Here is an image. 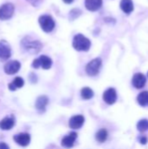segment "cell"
<instances>
[{
    "mask_svg": "<svg viewBox=\"0 0 148 149\" xmlns=\"http://www.w3.org/2000/svg\"><path fill=\"white\" fill-rule=\"evenodd\" d=\"M108 134L106 129H100L97 134H96V140L99 142H105L107 139Z\"/></svg>",
    "mask_w": 148,
    "mask_h": 149,
    "instance_id": "cell-21",
    "label": "cell"
},
{
    "mask_svg": "<svg viewBox=\"0 0 148 149\" xmlns=\"http://www.w3.org/2000/svg\"><path fill=\"white\" fill-rule=\"evenodd\" d=\"M80 15H81V10L79 9H73V10H71L69 17H70L71 20H74L78 17H79Z\"/></svg>",
    "mask_w": 148,
    "mask_h": 149,
    "instance_id": "cell-23",
    "label": "cell"
},
{
    "mask_svg": "<svg viewBox=\"0 0 148 149\" xmlns=\"http://www.w3.org/2000/svg\"><path fill=\"white\" fill-rule=\"evenodd\" d=\"M14 141L22 147H26L31 141V137L28 134H18L14 136Z\"/></svg>",
    "mask_w": 148,
    "mask_h": 149,
    "instance_id": "cell-12",
    "label": "cell"
},
{
    "mask_svg": "<svg viewBox=\"0 0 148 149\" xmlns=\"http://www.w3.org/2000/svg\"><path fill=\"white\" fill-rule=\"evenodd\" d=\"M15 121L10 117H6L0 121V128L3 130H10L14 127Z\"/></svg>",
    "mask_w": 148,
    "mask_h": 149,
    "instance_id": "cell-16",
    "label": "cell"
},
{
    "mask_svg": "<svg viewBox=\"0 0 148 149\" xmlns=\"http://www.w3.org/2000/svg\"><path fill=\"white\" fill-rule=\"evenodd\" d=\"M138 103L141 107H148V92H142L137 98Z\"/></svg>",
    "mask_w": 148,
    "mask_h": 149,
    "instance_id": "cell-19",
    "label": "cell"
},
{
    "mask_svg": "<svg viewBox=\"0 0 148 149\" xmlns=\"http://www.w3.org/2000/svg\"><path fill=\"white\" fill-rule=\"evenodd\" d=\"M24 84V81L22 78L17 77L13 79V81L9 85V89L11 91H15L17 88H21Z\"/></svg>",
    "mask_w": 148,
    "mask_h": 149,
    "instance_id": "cell-18",
    "label": "cell"
},
{
    "mask_svg": "<svg viewBox=\"0 0 148 149\" xmlns=\"http://www.w3.org/2000/svg\"><path fill=\"white\" fill-rule=\"evenodd\" d=\"M15 7L11 3H6L0 7V19L6 20L12 17Z\"/></svg>",
    "mask_w": 148,
    "mask_h": 149,
    "instance_id": "cell-6",
    "label": "cell"
},
{
    "mask_svg": "<svg viewBox=\"0 0 148 149\" xmlns=\"http://www.w3.org/2000/svg\"><path fill=\"white\" fill-rule=\"evenodd\" d=\"M73 1H74V0H63V2L65 3H72Z\"/></svg>",
    "mask_w": 148,
    "mask_h": 149,
    "instance_id": "cell-27",
    "label": "cell"
},
{
    "mask_svg": "<svg viewBox=\"0 0 148 149\" xmlns=\"http://www.w3.org/2000/svg\"><path fill=\"white\" fill-rule=\"evenodd\" d=\"M21 45L24 51L31 54L38 53L42 48V44L38 40H36L32 37H29V36L25 37L22 40Z\"/></svg>",
    "mask_w": 148,
    "mask_h": 149,
    "instance_id": "cell-1",
    "label": "cell"
},
{
    "mask_svg": "<svg viewBox=\"0 0 148 149\" xmlns=\"http://www.w3.org/2000/svg\"><path fill=\"white\" fill-rule=\"evenodd\" d=\"M147 75H148V74H147Z\"/></svg>",
    "mask_w": 148,
    "mask_h": 149,
    "instance_id": "cell-28",
    "label": "cell"
},
{
    "mask_svg": "<svg viewBox=\"0 0 148 149\" xmlns=\"http://www.w3.org/2000/svg\"><path fill=\"white\" fill-rule=\"evenodd\" d=\"M101 65H102L101 58H96L92 59V61H90L87 64V65L85 67L86 73L89 76H95V75H97L99 73V70H100Z\"/></svg>",
    "mask_w": 148,
    "mask_h": 149,
    "instance_id": "cell-4",
    "label": "cell"
},
{
    "mask_svg": "<svg viewBox=\"0 0 148 149\" xmlns=\"http://www.w3.org/2000/svg\"><path fill=\"white\" fill-rule=\"evenodd\" d=\"M51 65H52L51 59L49 57L45 56V55L40 56L38 58L34 59V61L32 62V66L34 68H38V67L41 66L43 69H45V70L50 69Z\"/></svg>",
    "mask_w": 148,
    "mask_h": 149,
    "instance_id": "cell-5",
    "label": "cell"
},
{
    "mask_svg": "<svg viewBox=\"0 0 148 149\" xmlns=\"http://www.w3.org/2000/svg\"><path fill=\"white\" fill-rule=\"evenodd\" d=\"M146 83H147V79H146V77L144 74H142V73L134 74V76L133 78V85L135 88L140 89L145 86Z\"/></svg>",
    "mask_w": 148,
    "mask_h": 149,
    "instance_id": "cell-10",
    "label": "cell"
},
{
    "mask_svg": "<svg viewBox=\"0 0 148 149\" xmlns=\"http://www.w3.org/2000/svg\"><path fill=\"white\" fill-rule=\"evenodd\" d=\"M93 95H94L93 91L89 87H84L81 90V97L84 100H90L93 97Z\"/></svg>",
    "mask_w": 148,
    "mask_h": 149,
    "instance_id": "cell-20",
    "label": "cell"
},
{
    "mask_svg": "<svg viewBox=\"0 0 148 149\" xmlns=\"http://www.w3.org/2000/svg\"><path fill=\"white\" fill-rule=\"evenodd\" d=\"M75 50L79 52H87L91 47V41L82 34H77L72 41Z\"/></svg>",
    "mask_w": 148,
    "mask_h": 149,
    "instance_id": "cell-2",
    "label": "cell"
},
{
    "mask_svg": "<svg viewBox=\"0 0 148 149\" xmlns=\"http://www.w3.org/2000/svg\"><path fill=\"white\" fill-rule=\"evenodd\" d=\"M10 55H11V50L10 45L6 41L2 40L0 42V59L6 60L10 57Z\"/></svg>",
    "mask_w": 148,
    "mask_h": 149,
    "instance_id": "cell-8",
    "label": "cell"
},
{
    "mask_svg": "<svg viewBox=\"0 0 148 149\" xmlns=\"http://www.w3.org/2000/svg\"><path fill=\"white\" fill-rule=\"evenodd\" d=\"M102 0H85V4L87 10L91 11H96L102 6Z\"/></svg>",
    "mask_w": 148,
    "mask_h": 149,
    "instance_id": "cell-14",
    "label": "cell"
},
{
    "mask_svg": "<svg viewBox=\"0 0 148 149\" xmlns=\"http://www.w3.org/2000/svg\"><path fill=\"white\" fill-rule=\"evenodd\" d=\"M28 2H30L31 4H33L34 6H38L39 3H40V2H41V0H27Z\"/></svg>",
    "mask_w": 148,
    "mask_h": 149,
    "instance_id": "cell-24",
    "label": "cell"
},
{
    "mask_svg": "<svg viewBox=\"0 0 148 149\" xmlns=\"http://www.w3.org/2000/svg\"><path fill=\"white\" fill-rule=\"evenodd\" d=\"M137 128L140 132H146L148 130V120H141L137 124Z\"/></svg>",
    "mask_w": 148,
    "mask_h": 149,
    "instance_id": "cell-22",
    "label": "cell"
},
{
    "mask_svg": "<svg viewBox=\"0 0 148 149\" xmlns=\"http://www.w3.org/2000/svg\"><path fill=\"white\" fill-rule=\"evenodd\" d=\"M85 122V118L82 115H75L72 117L69 120V126L72 129L80 128Z\"/></svg>",
    "mask_w": 148,
    "mask_h": 149,
    "instance_id": "cell-11",
    "label": "cell"
},
{
    "mask_svg": "<svg viewBox=\"0 0 148 149\" xmlns=\"http://www.w3.org/2000/svg\"><path fill=\"white\" fill-rule=\"evenodd\" d=\"M0 149H10L7 144L3 143V142H0Z\"/></svg>",
    "mask_w": 148,
    "mask_h": 149,
    "instance_id": "cell-25",
    "label": "cell"
},
{
    "mask_svg": "<svg viewBox=\"0 0 148 149\" xmlns=\"http://www.w3.org/2000/svg\"><path fill=\"white\" fill-rule=\"evenodd\" d=\"M103 100L108 105L114 104L117 100V93H116L115 89H113V88L107 89L103 94Z\"/></svg>",
    "mask_w": 148,
    "mask_h": 149,
    "instance_id": "cell-9",
    "label": "cell"
},
{
    "mask_svg": "<svg viewBox=\"0 0 148 149\" xmlns=\"http://www.w3.org/2000/svg\"><path fill=\"white\" fill-rule=\"evenodd\" d=\"M120 8L125 13L129 14L133 10V3L132 0H121Z\"/></svg>",
    "mask_w": 148,
    "mask_h": 149,
    "instance_id": "cell-17",
    "label": "cell"
},
{
    "mask_svg": "<svg viewBox=\"0 0 148 149\" xmlns=\"http://www.w3.org/2000/svg\"><path fill=\"white\" fill-rule=\"evenodd\" d=\"M47 104H48V98L46 96L43 95V96H40L37 99L35 106L38 111L44 112L45 110V107L47 106Z\"/></svg>",
    "mask_w": 148,
    "mask_h": 149,
    "instance_id": "cell-15",
    "label": "cell"
},
{
    "mask_svg": "<svg viewBox=\"0 0 148 149\" xmlns=\"http://www.w3.org/2000/svg\"><path fill=\"white\" fill-rule=\"evenodd\" d=\"M41 29L45 32H51L55 27V22L50 15H42L38 18Z\"/></svg>",
    "mask_w": 148,
    "mask_h": 149,
    "instance_id": "cell-3",
    "label": "cell"
},
{
    "mask_svg": "<svg viewBox=\"0 0 148 149\" xmlns=\"http://www.w3.org/2000/svg\"><path fill=\"white\" fill-rule=\"evenodd\" d=\"M77 137H78V134H77L75 132L71 133L70 134H68L67 136H65V137L62 140V142H61L62 146H63L64 148H72V147L73 146V144H74L76 139H77Z\"/></svg>",
    "mask_w": 148,
    "mask_h": 149,
    "instance_id": "cell-13",
    "label": "cell"
},
{
    "mask_svg": "<svg viewBox=\"0 0 148 149\" xmlns=\"http://www.w3.org/2000/svg\"><path fill=\"white\" fill-rule=\"evenodd\" d=\"M140 142L142 144V145H146L147 142V139L146 137H141L140 140Z\"/></svg>",
    "mask_w": 148,
    "mask_h": 149,
    "instance_id": "cell-26",
    "label": "cell"
},
{
    "mask_svg": "<svg viewBox=\"0 0 148 149\" xmlns=\"http://www.w3.org/2000/svg\"><path fill=\"white\" fill-rule=\"evenodd\" d=\"M20 66H21V65L18 61L11 60V61H9L8 63L5 64L4 72H5V73H7L9 75H12V74L17 73L19 71Z\"/></svg>",
    "mask_w": 148,
    "mask_h": 149,
    "instance_id": "cell-7",
    "label": "cell"
}]
</instances>
